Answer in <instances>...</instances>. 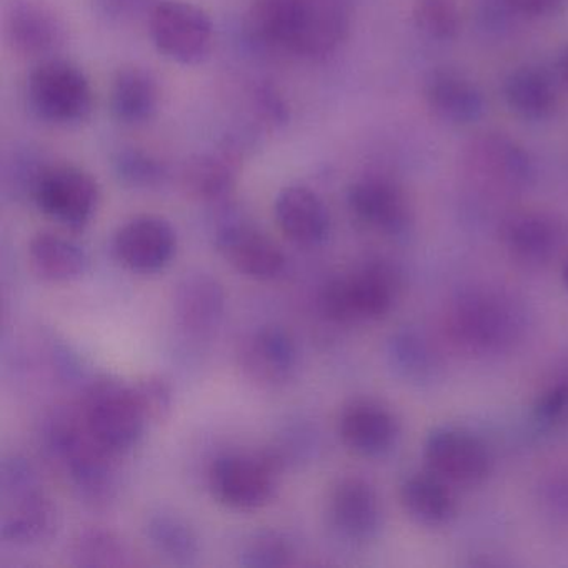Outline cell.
<instances>
[{"instance_id":"cell-28","label":"cell","mask_w":568,"mask_h":568,"mask_svg":"<svg viewBox=\"0 0 568 568\" xmlns=\"http://www.w3.org/2000/svg\"><path fill=\"white\" fill-rule=\"evenodd\" d=\"M504 95L508 108L527 121H545L558 104L557 89L550 75L534 65L511 71L505 79Z\"/></svg>"},{"instance_id":"cell-27","label":"cell","mask_w":568,"mask_h":568,"mask_svg":"<svg viewBox=\"0 0 568 568\" xmlns=\"http://www.w3.org/2000/svg\"><path fill=\"white\" fill-rule=\"evenodd\" d=\"M32 271L48 282H72L88 271L89 258L84 248L71 239L54 232H41L29 244Z\"/></svg>"},{"instance_id":"cell-18","label":"cell","mask_w":568,"mask_h":568,"mask_svg":"<svg viewBox=\"0 0 568 568\" xmlns=\"http://www.w3.org/2000/svg\"><path fill=\"white\" fill-rule=\"evenodd\" d=\"M172 302L175 324L192 338L211 337L224 318V287L207 272H185L175 284Z\"/></svg>"},{"instance_id":"cell-34","label":"cell","mask_w":568,"mask_h":568,"mask_svg":"<svg viewBox=\"0 0 568 568\" xmlns=\"http://www.w3.org/2000/svg\"><path fill=\"white\" fill-rule=\"evenodd\" d=\"M131 385L148 424H165L174 410V392L171 384L161 375H144Z\"/></svg>"},{"instance_id":"cell-8","label":"cell","mask_w":568,"mask_h":568,"mask_svg":"<svg viewBox=\"0 0 568 568\" xmlns=\"http://www.w3.org/2000/svg\"><path fill=\"white\" fill-rule=\"evenodd\" d=\"M31 195L48 217L71 231H82L101 202L98 181L84 169L68 164L41 169Z\"/></svg>"},{"instance_id":"cell-17","label":"cell","mask_w":568,"mask_h":568,"mask_svg":"<svg viewBox=\"0 0 568 568\" xmlns=\"http://www.w3.org/2000/svg\"><path fill=\"white\" fill-rule=\"evenodd\" d=\"M215 247L235 271L255 281L277 278L287 264L277 242L244 222L222 225L215 234Z\"/></svg>"},{"instance_id":"cell-13","label":"cell","mask_w":568,"mask_h":568,"mask_svg":"<svg viewBox=\"0 0 568 568\" xmlns=\"http://www.w3.org/2000/svg\"><path fill=\"white\" fill-rule=\"evenodd\" d=\"M112 247L118 261L129 271L155 274L174 258L178 234L165 219L139 215L119 227Z\"/></svg>"},{"instance_id":"cell-15","label":"cell","mask_w":568,"mask_h":568,"mask_svg":"<svg viewBox=\"0 0 568 568\" xmlns=\"http://www.w3.org/2000/svg\"><path fill=\"white\" fill-rule=\"evenodd\" d=\"M347 204L354 217L372 231L402 235L412 224V209L404 189L382 175H367L351 185Z\"/></svg>"},{"instance_id":"cell-36","label":"cell","mask_w":568,"mask_h":568,"mask_svg":"<svg viewBox=\"0 0 568 568\" xmlns=\"http://www.w3.org/2000/svg\"><path fill=\"white\" fill-rule=\"evenodd\" d=\"M568 415V385L558 384L547 388L534 405L535 422L540 425L560 424Z\"/></svg>"},{"instance_id":"cell-31","label":"cell","mask_w":568,"mask_h":568,"mask_svg":"<svg viewBox=\"0 0 568 568\" xmlns=\"http://www.w3.org/2000/svg\"><path fill=\"white\" fill-rule=\"evenodd\" d=\"M295 557V545L287 535L277 530H261L242 544L239 564L245 568H284L292 567Z\"/></svg>"},{"instance_id":"cell-19","label":"cell","mask_w":568,"mask_h":568,"mask_svg":"<svg viewBox=\"0 0 568 568\" xmlns=\"http://www.w3.org/2000/svg\"><path fill=\"white\" fill-rule=\"evenodd\" d=\"M338 432L345 447L368 458L390 454L400 437L395 415L372 398H354L348 402L342 410Z\"/></svg>"},{"instance_id":"cell-32","label":"cell","mask_w":568,"mask_h":568,"mask_svg":"<svg viewBox=\"0 0 568 568\" xmlns=\"http://www.w3.org/2000/svg\"><path fill=\"white\" fill-rule=\"evenodd\" d=\"M122 184L138 191H155L168 182L169 169L161 159L138 148L122 149L114 159Z\"/></svg>"},{"instance_id":"cell-25","label":"cell","mask_w":568,"mask_h":568,"mask_svg":"<svg viewBox=\"0 0 568 568\" xmlns=\"http://www.w3.org/2000/svg\"><path fill=\"white\" fill-rule=\"evenodd\" d=\"M237 168V155L234 152L194 155L182 169V187L195 201L222 204L234 192Z\"/></svg>"},{"instance_id":"cell-26","label":"cell","mask_w":568,"mask_h":568,"mask_svg":"<svg viewBox=\"0 0 568 568\" xmlns=\"http://www.w3.org/2000/svg\"><path fill=\"white\" fill-rule=\"evenodd\" d=\"M497 301L470 298L454 314V331L464 344L475 348H494L510 341L511 314Z\"/></svg>"},{"instance_id":"cell-20","label":"cell","mask_w":568,"mask_h":568,"mask_svg":"<svg viewBox=\"0 0 568 568\" xmlns=\"http://www.w3.org/2000/svg\"><path fill=\"white\" fill-rule=\"evenodd\" d=\"M275 221L285 237L301 247H317L331 235V212L324 199L305 185H291L278 192Z\"/></svg>"},{"instance_id":"cell-16","label":"cell","mask_w":568,"mask_h":568,"mask_svg":"<svg viewBox=\"0 0 568 568\" xmlns=\"http://www.w3.org/2000/svg\"><path fill=\"white\" fill-rule=\"evenodd\" d=\"M59 521L58 505L41 485L2 498L0 538L16 547L48 545L58 535Z\"/></svg>"},{"instance_id":"cell-24","label":"cell","mask_w":568,"mask_h":568,"mask_svg":"<svg viewBox=\"0 0 568 568\" xmlns=\"http://www.w3.org/2000/svg\"><path fill=\"white\" fill-rule=\"evenodd\" d=\"M161 104L158 79L144 68L121 69L111 89V109L114 118L125 125H142L152 121Z\"/></svg>"},{"instance_id":"cell-5","label":"cell","mask_w":568,"mask_h":568,"mask_svg":"<svg viewBox=\"0 0 568 568\" xmlns=\"http://www.w3.org/2000/svg\"><path fill=\"white\" fill-rule=\"evenodd\" d=\"M81 414L95 440L121 457L138 447L145 425H149L132 385L114 377L92 382L85 392Z\"/></svg>"},{"instance_id":"cell-4","label":"cell","mask_w":568,"mask_h":568,"mask_svg":"<svg viewBox=\"0 0 568 568\" xmlns=\"http://www.w3.org/2000/svg\"><path fill=\"white\" fill-rule=\"evenodd\" d=\"M284 467V457L272 448L225 454L212 464L209 485L212 495L225 507L239 511L258 510L277 494Z\"/></svg>"},{"instance_id":"cell-37","label":"cell","mask_w":568,"mask_h":568,"mask_svg":"<svg viewBox=\"0 0 568 568\" xmlns=\"http://www.w3.org/2000/svg\"><path fill=\"white\" fill-rule=\"evenodd\" d=\"M508 8L527 18H551L560 11L564 0H505Z\"/></svg>"},{"instance_id":"cell-21","label":"cell","mask_w":568,"mask_h":568,"mask_svg":"<svg viewBox=\"0 0 568 568\" xmlns=\"http://www.w3.org/2000/svg\"><path fill=\"white\" fill-rule=\"evenodd\" d=\"M564 229L554 215L541 211H520L505 219L501 241L511 257L528 265H540L555 257Z\"/></svg>"},{"instance_id":"cell-33","label":"cell","mask_w":568,"mask_h":568,"mask_svg":"<svg viewBox=\"0 0 568 568\" xmlns=\"http://www.w3.org/2000/svg\"><path fill=\"white\" fill-rule=\"evenodd\" d=\"M414 22L422 34L440 42L454 41L462 28L455 0H417Z\"/></svg>"},{"instance_id":"cell-10","label":"cell","mask_w":568,"mask_h":568,"mask_svg":"<svg viewBox=\"0 0 568 568\" xmlns=\"http://www.w3.org/2000/svg\"><path fill=\"white\" fill-rule=\"evenodd\" d=\"M427 470L452 487H477L491 471V454L477 435L465 428L440 427L424 445Z\"/></svg>"},{"instance_id":"cell-12","label":"cell","mask_w":568,"mask_h":568,"mask_svg":"<svg viewBox=\"0 0 568 568\" xmlns=\"http://www.w3.org/2000/svg\"><path fill=\"white\" fill-rule=\"evenodd\" d=\"M4 36L16 54L42 61L54 58L68 42L64 21L41 0H14L6 11Z\"/></svg>"},{"instance_id":"cell-2","label":"cell","mask_w":568,"mask_h":568,"mask_svg":"<svg viewBox=\"0 0 568 568\" xmlns=\"http://www.w3.org/2000/svg\"><path fill=\"white\" fill-rule=\"evenodd\" d=\"M42 442L85 507L94 511L114 507L121 491V455L95 440L82 414L54 412L45 422Z\"/></svg>"},{"instance_id":"cell-1","label":"cell","mask_w":568,"mask_h":568,"mask_svg":"<svg viewBox=\"0 0 568 568\" xmlns=\"http://www.w3.org/2000/svg\"><path fill=\"white\" fill-rule=\"evenodd\" d=\"M354 16V0H252L247 29L262 48L321 62L345 44Z\"/></svg>"},{"instance_id":"cell-40","label":"cell","mask_w":568,"mask_h":568,"mask_svg":"<svg viewBox=\"0 0 568 568\" xmlns=\"http://www.w3.org/2000/svg\"><path fill=\"white\" fill-rule=\"evenodd\" d=\"M561 277H564L565 287H567L568 291V258L567 262H565L564 271H561Z\"/></svg>"},{"instance_id":"cell-29","label":"cell","mask_w":568,"mask_h":568,"mask_svg":"<svg viewBox=\"0 0 568 568\" xmlns=\"http://www.w3.org/2000/svg\"><path fill=\"white\" fill-rule=\"evenodd\" d=\"M145 537L151 547L171 564L189 567L197 561L201 544L194 528L169 511L152 514L145 521Z\"/></svg>"},{"instance_id":"cell-6","label":"cell","mask_w":568,"mask_h":568,"mask_svg":"<svg viewBox=\"0 0 568 568\" xmlns=\"http://www.w3.org/2000/svg\"><path fill=\"white\" fill-rule=\"evenodd\" d=\"M28 95L32 111L55 125L84 122L94 108V92L85 72L74 62L51 58L29 75Z\"/></svg>"},{"instance_id":"cell-14","label":"cell","mask_w":568,"mask_h":568,"mask_svg":"<svg viewBox=\"0 0 568 568\" xmlns=\"http://www.w3.org/2000/svg\"><path fill=\"white\" fill-rule=\"evenodd\" d=\"M327 518L338 537L351 544H367L382 528L381 498L364 478H342L328 494Z\"/></svg>"},{"instance_id":"cell-23","label":"cell","mask_w":568,"mask_h":568,"mask_svg":"<svg viewBox=\"0 0 568 568\" xmlns=\"http://www.w3.org/2000/svg\"><path fill=\"white\" fill-rule=\"evenodd\" d=\"M400 501L408 517L425 527H444L457 514L452 485L430 470L405 477L400 485Z\"/></svg>"},{"instance_id":"cell-7","label":"cell","mask_w":568,"mask_h":568,"mask_svg":"<svg viewBox=\"0 0 568 568\" xmlns=\"http://www.w3.org/2000/svg\"><path fill=\"white\" fill-rule=\"evenodd\" d=\"M155 49L182 65H199L211 55L214 22L191 2L159 0L148 18Z\"/></svg>"},{"instance_id":"cell-22","label":"cell","mask_w":568,"mask_h":568,"mask_svg":"<svg viewBox=\"0 0 568 568\" xmlns=\"http://www.w3.org/2000/svg\"><path fill=\"white\" fill-rule=\"evenodd\" d=\"M424 92L430 111L448 124L470 125L484 115L485 99L480 89L450 69L432 72Z\"/></svg>"},{"instance_id":"cell-30","label":"cell","mask_w":568,"mask_h":568,"mask_svg":"<svg viewBox=\"0 0 568 568\" xmlns=\"http://www.w3.org/2000/svg\"><path fill=\"white\" fill-rule=\"evenodd\" d=\"M74 567L118 568L135 565L134 551L124 538L105 528L92 527L79 531L69 547Z\"/></svg>"},{"instance_id":"cell-3","label":"cell","mask_w":568,"mask_h":568,"mask_svg":"<svg viewBox=\"0 0 568 568\" xmlns=\"http://www.w3.org/2000/svg\"><path fill=\"white\" fill-rule=\"evenodd\" d=\"M402 278L394 265L371 261L332 278L321 294L325 317L337 324L378 321L394 308Z\"/></svg>"},{"instance_id":"cell-38","label":"cell","mask_w":568,"mask_h":568,"mask_svg":"<svg viewBox=\"0 0 568 568\" xmlns=\"http://www.w3.org/2000/svg\"><path fill=\"white\" fill-rule=\"evenodd\" d=\"M257 105L262 115L274 124H281L282 121L287 119V108L278 98L277 92L272 91V89L264 88L257 92Z\"/></svg>"},{"instance_id":"cell-9","label":"cell","mask_w":568,"mask_h":568,"mask_svg":"<svg viewBox=\"0 0 568 568\" xmlns=\"http://www.w3.org/2000/svg\"><path fill=\"white\" fill-rule=\"evenodd\" d=\"M465 174L495 191H524L535 178L528 152L504 134H481L471 139L462 152Z\"/></svg>"},{"instance_id":"cell-35","label":"cell","mask_w":568,"mask_h":568,"mask_svg":"<svg viewBox=\"0 0 568 568\" xmlns=\"http://www.w3.org/2000/svg\"><path fill=\"white\" fill-rule=\"evenodd\" d=\"M159 0H92L99 18L111 24H131L141 18H149Z\"/></svg>"},{"instance_id":"cell-11","label":"cell","mask_w":568,"mask_h":568,"mask_svg":"<svg viewBox=\"0 0 568 568\" xmlns=\"http://www.w3.org/2000/svg\"><path fill=\"white\" fill-rule=\"evenodd\" d=\"M237 362L244 377L255 387L278 390L297 374V345L284 328L261 327L239 345Z\"/></svg>"},{"instance_id":"cell-39","label":"cell","mask_w":568,"mask_h":568,"mask_svg":"<svg viewBox=\"0 0 568 568\" xmlns=\"http://www.w3.org/2000/svg\"><path fill=\"white\" fill-rule=\"evenodd\" d=\"M558 71H560L565 82H568V45L561 52L560 58H558Z\"/></svg>"}]
</instances>
